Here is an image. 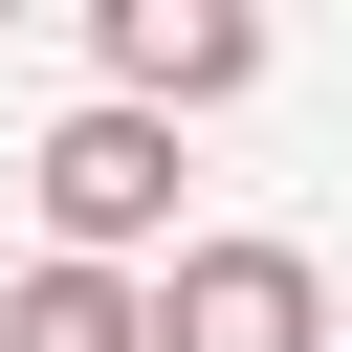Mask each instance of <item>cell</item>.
<instances>
[{"instance_id":"obj_1","label":"cell","mask_w":352,"mask_h":352,"mask_svg":"<svg viewBox=\"0 0 352 352\" xmlns=\"http://www.w3.org/2000/svg\"><path fill=\"white\" fill-rule=\"evenodd\" d=\"M154 352H330V264L308 242H176Z\"/></svg>"},{"instance_id":"obj_2","label":"cell","mask_w":352,"mask_h":352,"mask_svg":"<svg viewBox=\"0 0 352 352\" xmlns=\"http://www.w3.org/2000/svg\"><path fill=\"white\" fill-rule=\"evenodd\" d=\"M22 176H44V220H66V264H132V242L176 220V132H154V110H66V132L22 154Z\"/></svg>"},{"instance_id":"obj_3","label":"cell","mask_w":352,"mask_h":352,"mask_svg":"<svg viewBox=\"0 0 352 352\" xmlns=\"http://www.w3.org/2000/svg\"><path fill=\"white\" fill-rule=\"evenodd\" d=\"M220 88H264V22L242 0H110V110H220Z\"/></svg>"},{"instance_id":"obj_4","label":"cell","mask_w":352,"mask_h":352,"mask_svg":"<svg viewBox=\"0 0 352 352\" xmlns=\"http://www.w3.org/2000/svg\"><path fill=\"white\" fill-rule=\"evenodd\" d=\"M0 352H154V286L132 264H22L0 286Z\"/></svg>"}]
</instances>
